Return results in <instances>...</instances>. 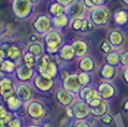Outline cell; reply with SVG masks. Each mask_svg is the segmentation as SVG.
<instances>
[{
  "mask_svg": "<svg viewBox=\"0 0 128 127\" xmlns=\"http://www.w3.org/2000/svg\"><path fill=\"white\" fill-rule=\"evenodd\" d=\"M29 1L31 2V3H32V4H37V3H39V2H40V0H29Z\"/></svg>",
  "mask_w": 128,
  "mask_h": 127,
  "instance_id": "11a10c76",
  "label": "cell"
},
{
  "mask_svg": "<svg viewBox=\"0 0 128 127\" xmlns=\"http://www.w3.org/2000/svg\"><path fill=\"white\" fill-rule=\"evenodd\" d=\"M118 74V70L115 67H112L104 64V66H101L100 70H99V76L104 81H108V82H112Z\"/></svg>",
  "mask_w": 128,
  "mask_h": 127,
  "instance_id": "44dd1931",
  "label": "cell"
},
{
  "mask_svg": "<svg viewBox=\"0 0 128 127\" xmlns=\"http://www.w3.org/2000/svg\"><path fill=\"white\" fill-rule=\"evenodd\" d=\"M3 102H4L6 109H8L9 111L13 112V113H17L20 109L24 108V102L20 99L18 97L16 96L15 94L11 95V96L6 97V99H3Z\"/></svg>",
  "mask_w": 128,
  "mask_h": 127,
  "instance_id": "ffe728a7",
  "label": "cell"
},
{
  "mask_svg": "<svg viewBox=\"0 0 128 127\" xmlns=\"http://www.w3.org/2000/svg\"><path fill=\"white\" fill-rule=\"evenodd\" d=\"M26 51L30 52L31 54H34L36 57L40 58L42 57L44 54H46L45 53V48H44V45L42 42H36V43H29L25 48Z\"/></svg>",
  "mask_w": 128,
  "mask_h": 127,
  "instance_id": "484cf974",
  "label": "cell"
},
{
  "mask_svg": "<svg viewBox=\"0 0 128 127\" xmlns=\"http://www.w3.org/2000/svg\"><path fill=\"white\" fill-rule=\"evenodd\" d=\"M38 57H36L34 54H31L30 52H28L26 50H24V54H23V58H22V62L25 64L27 66H30V67H34L36 68V65L38 62Z\"/></svg>",
  "mask_w": 128,
  "mask_h": 127,
  "instance_id": "4dcf8cb0",
  "label": "cell"
},
{
  "mask_svg": "<svg viewBox=\"0 0 128 127\" xmlns=\"http://www.w3.org/2000/svg\"><path fill=\"white\" fill-rule=\"evenodd\" d=\"M36 71L42 76L46 79H54L56 80L59 74V66L55 62L54 57L48 54H44L42 57L38 59L36 65Z\"/></svg>",
  "mask_w": 128,
  "mask_h": 127,
  "instance_id": "7a4b0ae2",
  "label": "cell"
},
{
  "mask_svg": "<svg viewBox=\"0 0 128 127\" xmlns=\"http://www.w3.org/2000/svg\"><path fill=\"white\" fill-rule=\"evenodd\" d=\"M86 17L93 23L94 27H108L112 20V13L106 6H100L88 10Z\"/></svg>",
  "mask_w": 128,
  "mask_h": 127,
  "instance_id": "3957f363",
  "label": "cell"
},
{
  "mask_svg": "<svg viewBox=\"0 0 128 127\" xmlns=\"http://www.w3.org/2000/svg\"><path fill=\"white\" fill-rule=\"evenodd\" d=\"M0 127H8V124L1 118H0Z\"/></svg>",
  "mask_w": 128,
  "mask_h": 127,
  "instance_id": "816d5d0a",
  "label": "cell"
},
{
  "mask_svg": "<svg viewBox=\"0 0 128 127\" xmlns=\"http://www.w3.org/2000/svg\"><path fill=\"white\" fill-rule=\"evenodd\" d=\"M24 50L22 48H20L17 44H9V46L6 48V58L10 60L15 62L17 65H20L22 62Z\"/></svg>",
  "mask_w": 128,
  "mask_h": 127,
  "instance_id": "d6986e66",
  "label": "cell"
},
{
  "mask_svg": "<svg viewBox=\"0 0 128 127\" xmlns=\"http://www.w3.org/2000/svg\"><path fill=\"white\" fill-rule=\"evenodd\" d=\"M73 127H92V125L87 121H85V120H82V121L76 120V122L74 123Z\"/></svg>",
  "mask_w": 128,
  "mask_h": 127,
  "instance_id": "b9f144b4",
  "label": "cell"
},
{
  "mask_svg": "<svg viewBox=\"0 0 128 127\" xmlns=\"http://www.w3.org/2000/svg\"><path fill=\"white\" fill-rule=\"evenodd\" d=\"M0 46H1V44H0Z\"/></svg>",
  "mask_w": 128,
  "mask_h": 127,
  "instance_id": "680465c9",
  "label": "cell"
},
{
  "mask_svg": "<svg viewBox=\"0 0 128 127\" xmlns=\"http://www.w3.org/2000/svg\"><path fill=\"white\" fill-rule=\"evenodd\" d=\"M85 17V16H84ZM82 24H83V17H79V18H74L70 20V27L72 28L74 31H81Z\"/></svg>",
  "mask_w": 128,
  "mask_h": 127,
  "instance_id": "e575fe53",
  "label": "cell"
},
{
  "mask_svg": "<svg viewBox=\"0 0 128 127\" xmlns=\"http://www.w3.org/2000/svg\"><path fill=\"white\" fill-rule=\"evenodd\" d=\"M120 67L128 66V50H120Z\"/></svg>",
  "mask_w": 128,
  "mask_h": 127,
  "instance_id": "8d00e7d4",
  "label": "cell"
},
{
  "mask_svg": "<svg viewBox=\"0 0 128 127\" xmlns=\"http://www.w3.org/2000/svg\"><path fill=\"white\" fill-rule=\"evenodd\" d=\"M93 28H94L93 23H92L86 16L83 17V24H82V28H81V31H80V32H82V34L90 32V31L93 30Z\"/></svg>",
  "mask_w": 128,
  "mask_h": 127,
  "instance_id": "d6a6232c",
  "label": "cell"
},
{
  "mask_svg": "<svg viewBox=\"0 0 128 127\" xmlns=\"http://www.w3.org/2000/svg\"><path fill=\"white\" fill-rule=\"evenodd\" d=\"M122 76H123V79L124 81L128 84V66L127 67H124L123 70H122Z\"/></svg>",
  "mask_w": 128,
  "mask_h": 127,
  "instance_id": "ee69618b",
  "label": "cell"
},
{
  "mask_svg": "<svg viewBox=\"0 0 128 127\" xmlns=\"http://www.w3.org/2000/svg\"><path fill=\"white\" fill-rule=\"evenodd\" d=\"M104 99H102V98L99 96H96V97H94L93 99H92L90 102H88V106H90V109H95V108H97V107H99V106H100L101 104H102V101H104Z\"/></svg>",
  "mask_w": 128,
  "mask_h": 127,
  "instance_id": "74e56055",
  "label": "cell"
},
{
  "mask_svg": "<svg viewBox=\"0 0 128 127\" xmlns=\"http://www.w3.org/2000/svg\"><path fill=\"white\" fill-rule=\"evenodd\" d=\"M43 127H53V125H51V124H45V125H43Z\"/></svg>",
  "mask_w": 128,
  "mask_h": 127,
  "instance_id": "6f0895ef",
  "label": "cell"
},
{
  "mask_svg": "<svg viewBox=\"0 0 128 127\" xmlns=\"http://www.w3.org/2000/svg\"><path fill=\"white\" fill-rule=\"evenodd\" d=\"M84 4L86 6L87 10H90V9H93L96 6L95 3H94V0H84Z\"/></svg>",
  "mask_w": 128,
  "mask_h": 127,
  "instance_id": "7bdbcfd3",
  "label": "cell"
},
{
  "mask_svg": "<svg viewBox=\"0 0 128 127\" xmlns=\"http://www.w3.org/2000/svg\"><path fill=\"white\" fill-rule=\"evenodd\" d=\"M14 116H15V113H13V112L9 111L8 109H6V110L3 111L1 114H0V118L3 120V121H4V122L6 123V124H9V123L13 120Z\"/></svg>",
  "mask_w": 128,
  "mask_h": 127,
  "instance_id": "d590c367",
  "label": "cell"
},
{
  "mask_svg": "<svg viewBox=\"0 0 128 127\" xmlns=\"http://www.w3.org/2000/svg\"><path fill=\"white\" fill-rule=\"evenodd\" d=\"M123 109H124V111H125V113L128 114V99L124 102V104H123Z\"/></svg>",
  "mask_w": 128,
  "mask_h": 127,
  "instance_id": "681fc988",
  "label": "cell"
},
{
  "mask_svg": "<svg viewBox=\"0 0 128 127\" xmlns=\"http://www.w3.org/2000/svg\"><path fill=\"white\" fill-rule=\"evenodd\" d=\"M15 84L16 81L13 76H6L0 81V97L6 99V97L15 94Z\"/></svg>",
  "mask_w": 128,
  "mask_h": 127,
  "instance_id": "4fadbf2b",
  "label": "cell"
},
{
  "mask_svg": "<svg viewBox=\"0 0 128 127\" xmlns=\"http://www.w3.org/2000/svg\"><path fill=\"white\" fill-rule=\"evenodd\" d=\"M100 121H101V123L104 125H106V126H109V125H111L112 123H113V121H114V118H113V116L111 115V114H106V115H104L102 118H100Z\"/></svg>",
  "mask_w": 128,
  "mask_h": 127,
  "instance_id": "ab89813d",
  "label": "cell"
},
{
  "mask_svg": "<svg viewBox=\"0 0 128 127\" xmlns=\"http://www.w3.org/2000/svg\"><path fill=\"white\" fill-rule=\"evenodd\" d=\"M27 116L34 121H41L46 116V108L44 104L38 99H32L24 106Z\"/></svg>",
  "mask_w": 128,
  "mask_h": 127,
  "instance_id": "5b68a950",
  "label": "cell"
},
{
  "mask_svg": "<svg viewBox=\"0 0 128 127\" xmlns=\"http://www.w3.org/2000/svg\"><path fill=\"white\" fill-rule=\"evenodd\" d=\"M34 86L31 83L16 82L15 84V95L25 104H28L34 99Z\"/></svg>",
  "mask_w": 128,
  "mask_h": 127,
  "instance_id": "ba28073f",
  "label": "cell"
},
{
  "mask_svg": "<svg viewBox=\"0 0 128 127\" xmlns=\"http://www.w3.org/2000/svg\"><path fill=\"white\" fill-rule=\"evenodd\" d=\"M34 4L29 0H13L12 12L16 18L20 20H26L32 16L34 12Z\"/></svg>",
  "mask_w": 128,
  "mask_h": 127,
  "instance_id": "277c9868",
  "label": "cell"
},
{
  "mask_svg": "<svg viewBox=\"0 0 128 127\" xmlns=\"http://www.w3.org/2000/svg\"><path fill=\"white\" fill-rule=\"evenodd\" d=\"M52 24H53V28L57 30H64L70 25V18L68 17L66 13L60 14L57 16H53L52 17Z\"/></svg>",
  "mask_w": 128,
  "mask_h": 127,
  "instance_id": "cb8c5ba5",
  "label": "cell"
},
{
  "mask_svg": "<svg viewBox=\"0 0 128 127\" xmlns=\"http://www.w3.org/2000/svg\"><path fill=\"white\" fill-rule=\"evenodd\" d=\"M42 43L44 45L46 54L51 56L57 55L62 46L65 44V37L62 31L52 28L44 36H42Z\"/></svg>",
  "mask_w": 128,
  "mask_h": 127,
  "instance_id": "6da1fadb",
  "label": "cell"
},
{
  "mask_svg": "<svg viewBox=\"0 0 128 127\" xmlns=\"http://www.w3.org/2000/svg\"><path fill=\"white\" fill-rule=\"evenodd\" d=\"M59 57L62 58V60L64 62H73L74 59H76V52H74L72 45L71 43H65L62 46V48L59 50L58 53Z\"/></svg>",
  "mask_w": 128,
  "mask_h": 127,
  "instance_id": "7402d4cb",
  "label": "cell"
},
{
  "mask_svg": "<svg viewBox=\"0 0 128 127\" xmlns=\"http://www.w3.org/2000/svg\"><path fill=\"white\" fill-rule=\"evenodd\" d=\"M29 43H36V42H42V37L39 36L38 34H32L29 36Z\"/></svg>",
  "mask_w": 128,
  "mask_h": 127,
  "instance_id": "60d3db41",
  "label": "cell"
},
{
  "mask_svg": "<svg viewBox=\"0 0 128 127\" xmlns=\"http://www.w3.org/2000/svg\"><path fill=\"white\" fill-rule=\"evenodd\" d=\"M71 45H72L73 50L76 52V59H80L90 54V43L86 40H84V39H76V40L72 41Z\"/></svg>",
  "mask_w": 128,
  "mask_h": 127,
  "instance_id": "e0dca14e",
  "label": "cell"
},
{
  "mask_svg": "<svg viewBox=\"0 0 128 127\" xmlns=\"http://www.w3.org/2000/svg\"><path fill=\"white\" fill-rule=\"evenodd\" d=\"M78 96H79V99L88 104L94 97L98 96V93H97L96 87H94V86H84L81 88L79 94H78Z\"/></svg>",
  "mask_w": 128,
  "mask_h": 127,
  "instance_id": "d4e9b609",
  "label": "cell"
},
{
  "mask_svg": "<svg viewBox=\"0 0 128 127\" xmlns=\"http://www.w3.org/2000/svg\"><path fill=\"white\" fill-rule=\"evenodd\" d=\"M109 112H110V106H109V102L106 100L102 101V104L99 106V107L95 108V109H90L92 115L96 116V118H102L104 115L108 114Z\"/></svg>",
  "mask_w": 128,
  "mask_h": 127,
  "instance_id": "83f0119b",
  "label": "cell"
},
{
  "mask_svg": "<svg viewBox=\"0 0 128 127\" xmlns=\"http://www.w3.org/2000/svg\"><path fill=\"white\" fill-rule=\"evenodd\" d=\"M99 48H100V51L104 53V54H106V55H108L111 52L114 51V48H113L112 45L110 44V42L108 40L101 41V43H100V45H99Z\"/></svg>",
  "mask_w": 128,
  "mask_h": 127,
  "instance_id": "836d02e7",
  "label": "cell"
},
{
  "mask_svg": "<svg viewBox=\"0 0 128 127\" xmlns=\"http://www.w3.org/2000/svg\"><path fill=\"white\" fill-rule=\"evenodd\" d=\"M32 28L34 32L38 34L39 36H44L48 31H50L53 28L52 16L48 14H39L34 20Z\"/></svg>",
  "mask_w": 128,
  "mask_h": 127,
  "instance_id": "8992f818",
  "label": "cell"
},
{
  "mask_svg": "<svg viewBox=\"0 0 128 127\" xmlns=\"http://www.w3.org/2000/svg\"><path fill=\"white\" fill-rule=\"evenodd\" d=\"M55 97L57 99V101L59 102V104L65 108L71 107L74 104V101H76V94L65 90L64 87H60V88L56 90Z\"/></svg>",
  "mask_w": 128,
  "mask_h": 127,
  "instance_id": "2e32d148",
  "label": "cell"
},
{
  "mask_svg": "<svg viewBox=\"0 0 128 127\" xmlns=\"http://www.w3.org/2000/svg\"><path fill=\"white\" fill-rule=\"evenodd\" d=\"M4 59H6V51L0 46V64H1Z\"/></svg>",
  "mask_w": 128,
  "mask_h": 127,
  "instance_id": "7dc6e473",
  "label": "cell"
},
{
  "mask_svg": "<svg viewBox=\"0 0 128 127\" xmlns=\"http://www.w3.org/2000/svg\"><path fill=\"white\" fill-rule=\"evenodd\" d=\"M55 1L60 3V4H62L64 6H69L70 3L73 1V0H55Z\"/></svg>",
  "mask_w": 128,
  "mask_h": 127,
  "instance_id": "c3c4849f",
  "label": "cell"
},
{
  "mask_svg": "<svg viewBox=\"0 0 128 127\" xmlns=\"http://www.w3.org/2000/svg\"><path fill=\"white\" fill-rule=\"evenodd\" d=\"M17 68V64L10 59H4L1 64H0V70L4 73L6 76H13L15 70Z\"/></svg>",
  "mask_w": 128,
  "mask_h": 127,
  "instance_id": "4316f807",
  "label": "cell"
},
{
  "mask_svg": "<svg viewBox=\"0 0 128 127\" xmlns=\"http://www.w3.org/2000/svg\"><path fill=\"white\" fill-rule=\"evenodd\" d=\"M62 87L67 90L71 92L73 94H79V92L81 90V88L83 86L81 85L80 80H79V74L78 72H73L70 73V74L66 78V79L62 80Z\"/></svg>",
  "mask_w": 128,
  "mask_h": 127,
  "instance_id": "9a60e30c",
  "label": "cell"
},
{
  "mask_svg": "<svg viewBox=\"0 0 128 127\" xmlns=\"http://www.w3.org/2000/svg\"><path fill=\"white\" fill-rule=\"evenodd\" d=\"M6 107L4 104H0V114H1L2 112L6 110Z\"/></svg>",
  "mask_w": 128,
  "mask_h": 127,
  "instance_id": "f907efd6",
  "label": "cell"
},
{
  "mask_svg": "<svg viewBox=\"0 0 128 127\" xmlns=\"http://www.w3.org/2000/svg\"><path fill=\"white\" fill-rule=\"evenodd\" d=\"M24 127H43V126H41V125H38V124H29V125H26V126H24Z\"/></svg>",
  "mask_w": 128,
  "mask_h": 127,
  "instance_id": "f5cc1de1",
  "label": "cell"
},
{
  "mask_svg": "<svg viewBox=\"0 0 128 127\" xmlns=\"http://www.w3.org/2000/svg\"><path fill=\"white\" fill-rule=\"evenodd\" d=\"M110 44L114 48V50L116 51H120L122 50L123 46L125 45V42H126V36H125V32L120 29V28H114V29H111L109 31V34H108V39H106Z\"/></svg>",
  "mask_w": 128,
  "mask_h": 127,
  "instance_id": "8fae6325",
  "label": "cell"
},
{
  "mask_svg": "<svg viewBox=\"0 0 128 127\" xmlns=\"http://www.w3.org/2000/svg\"><path fill=\"white\" fill-rule=\"evenodd\" d=\"M6 76V74H4V73H3L2 71H1V70H0V81H1L2 79H3V78H4Z\"/></svg>",
  "mask_w": 128,
  "mask_h": 127,
  "instance_id": "9f6ffc18",
  "label": "cell"
},
{
  "mask_svg": "<svg viewBox=\"0 0 128 127\" xmlns=\"http://www.w3.org/2000/svg\"><path fill=\"white\" fill-rule=\"evenodd\" d=\"M78 74H79L80 83L83 87L84 86H90L92 84H93V76H92V73L80 71V72H78Z\"/></svg>",
  "mask_w": 128,
  "mask_h": 127,
  "instance_id": "1f68e13d",
  "label": "cell"
},
{
  "mask_svg": "<svg viewBox=\"0 0 128 127\" xmlns=\"http://www.w3.org/2000/svg\"><path fill=\"white\" fill-rule=\"evenodd\" d=\"M109 0H94V3L96 6H106Z\"/></svg>",
  "mask_w": 128,
  "mask_h": 127,
  "instance_id": "f6af8a7d",
  "label": "cell"
},
{
  "mask_svg": "<svg viewBox=\"0 0 128 127\" xmlns=\"http://www.w3.org/2000/svg\"><path fill=\"white\" fill-rule=\"evenodd\" d=\"M11 1H13V0H11Z\"/></svg>",
  "mask_w": 128,
  "mask_h": 127,
  "instance_id": "91938a15",
  "label": "cell"
},
{
  "mask_svg": "<svg viewBox=\"0 0 128 127\" xmlns=\"http://www.w3.org/2000/svg\"><path fill=\"white\" fill-rule=\"evenodd\" d=\"M8 127H24L22 118H18V116L16 115V113H15V116H14L12 121L8 124Z\"/></svg>",
  "mask_w": 128,
  "mask_h": 127,
  "instance_id": "f35d334b",
  "label": "cell"
},
{
  "mask_svg": "<svg viewBox=\"0 0 128 127\" xmlns=\"http://www.w3.org/2000/svg\"><path fill=\"white\" fill-rule=\"evenodd\" d=\"M36 74H37V71H36L34 67H30L20 62V65H17V68L14 72L13 78L15 79L16 82L31 83Z\"/></svg>",
  "mask_w": 128,
  "mask_h": 127,
  "instance_id": "52a82bcc",
  "label": "cell"
},
{
  "mask_svg": "<svg viewBox=\"0 0 128 127\" xmlns=\"http://www.w3.org/2000/svg\"><path fill=\"white\" fill-rule=\"evenodd\" d=\"M78 67H79L80 71L93 73L94 71H96L97 62H96L94 56L88 54L86 56H84V57L78 59Z\"/></svg>",
  "mask_w": 128,
  "mask_h": 127,
  "instance_id": "ac0fdd59",
  "label": "cell"
},
{
  "mask_svg": "<svg viewBox=\"0 0 128 127\" xmlns=\"http://www.w3.org/2000/svg\"><path fill=\"white\" fill-rule=\"evenodd\" d=\"M66 113L68 115L69 118H74V114H73V110L71 107H67L66 108Z\"/></svg>",
  "mask_w": 128,
  "mask_h": 127,
  "instance_id": "bcb514c9",
  "label": "cell"
},
{
  "mask_svg": "<svg viewBox=\"0 0 128 127\" xmlns=\"http://www.w3.org/2000/svg\"><path fill=\"white\" fill-rule=\"evenodd\" d=\"M96 90H97V93L99 96L106 101L114 98L117 93L115 85L112 82H108V81H102V82H100L97 85V87H96Z\"/></svg>",
  "mask_w": 128,
  "mask_h": 127,
  "instance_id": "7c38bea8",
  "label": "cell"
},
{
  "mask_svg": "<svg viewBox=\"0 0 128 127\" xmlns=\"http://www.w3.org/2000/svg\"><path fill=\"white\" fill-rule=\"evenodd\" d=\"M86 6L84 4V0H73L69 6H66V14L71 20L84 17L86 12Z\"/></svg>",
  "mask_w": 128,
  "mask_h": 127,
  "instance_id": "30bf717a",
  "label": "cell"
},
{
  "mask_svg": "<svg viewBox=\"0 0 128 127\" xmlns=\"http://www.w3.org/2000/svg\"><path fill=\"white\" fill-rule=\"evenodd\" d=\"M106 64L115 67V68H118L120 67V52L114 50L113 52H111L110 54L106 55Z\"/></svg>",
  "mask_w": 128,
  "mask_h": 127,
  "instance_id": "f1b7e54d",
  "label": "cell"
},
{
  "mask_svg": "<svg viewBox=\"0 0 128 127\" xmlns=\"http://www.w3.org/2000/svg\"><path fill=\"white\" fill-rule=\"evenodd\" d=\"M112 20L118 27H125L128 25V10L120 9L112 14Z\"/></svg>",
  "mask_w": 128,
  "mask_h": 127,
  "instance_id": "603a6c76",
  "label": "cell"
},
{
  "mask_svg": "<svg viewBox=\"0 0 128 127\" xmlns=\"http://www.w3.org/2000/svg\"><path fill=\"white\" fill-rule=\"evenodd\" d=\"M73 110V114H74V118L76 120H85L92 113H90V108L87 104V102H85L81 99H78L74 101V104L71 106Z\"/></svg>",
  "mask_w": 128,
  "mask_h": 127,
  "instance_id": "5bb4252c",
  "label": "cell"
},
{
  "mask_svg": "<svg viewBox=\"0 0 128 127\" xmlns=\"http://www.w3.org/2000/svg\"><path fill=\"white\" fill-rule=\"evenodd\" d=\"M120 2H122L125 6H127V8H128V0H120Z\"/></svg>",
  "mask_w": 128,
  "mask_h": 127,
  "instance_id": "db71d44e",
  "label": "cell"
},
{
  "mask_svg": "<svg viewBox=\"0 0 128 127\" xmlns=\"http://www.w3.org/2000/svg\"><path fill=\"white\" fill-rule=\"evenodd\" d=\"M65 12H66V6H64L62 4H60V3L56 2V1L51 3L48 6V13L52 17L60 15V14H64Z\"/></svg>",
  "mask_w": 128,
  "mask_h": 127,
  "instance_id": "f546056e",
  "label": "cell"
},
{
  "mask_svg": "<svg viewBox=\"0 0 128 127\" xmlns=\"http://www.w3.org/2000/svg\"><path fill=\"white\" fill-rule=\"evenodd\" d=\"M31 84H32L34 88H36L39 92H41V93H50V92H52L55 88L56 80L46 79V78H44L41 74L37 73V74L34 76Z\"/></svg>",
  "mask_w": 128,
  "mask_h": 127,
  "instance_id": "9c48e42d",
  "label": "cell"
}]
</instances>
